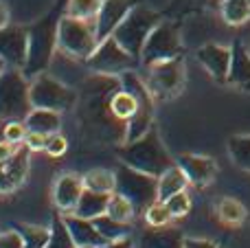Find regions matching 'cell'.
<instances>
[{"instance_id": "9a60e30c", "label": "cell", "mask_w": 250, "mask_h": 248, "mask_svg": "<svg viewBox=\"0 0 250 248\" xmlns=\"http://www.w3.org/2000/svg\"><path fill=\"white\" fill-rule=\"evenodd\" d=\"M176 163L180 165V169L187 174L189 185H193V187H207V185L213 183V178H215V174H217L215 161H213V158H208V156L182 154Z\"/></svg>"}, {"instance_id": "ffe728a7", "label": "cell", "mask_w": 250, "mask_h": 248, "mask_svg": "<svg viewBox=\"0 0 250 248\" xmlns=\"http://www.w3.org/2000/svg\"><path fill=\"white\" fill-rule=\"evenodd\" d=\"M24 125L33 134L51 136L55 132H60V112L46 108H33L29 112V117L24 119Z\"/></svg>"}, {"instance_id": "b9f144b4", "label": "cell", "mask_w": 250, "mask_h": 248, "mask_svg": "<svg viewBox=\"0 0 250 248\" xmlns=\"http://www.w3.org/2000/svg\"><path fill=\"white\" fill-rule=\"evenodd\" d=\"M2 26H9V9L4 2H0V29Z\"/></svg>"}, {"instance_id": "4dcf8cb0", "label": "cell", "mask_w": 250, "mask_h": 248, "mask_svg": "<svg viewBox=\"0 0 250 248\" xmlns=\"http://www.w3.org/2000/svg\"><path fill=\"white\" fill-rule=\"evenodd\" d=\"M108 215H112L114 220H119V222H127L136 215V209H134V205L127 200L125 196L121 193H110V202H108V211H105Z\"/></svg>"}, {"instance_id": "3957f363", "label": "cell", "mask_w": 250, "mask_h": 248, "mask_svg": "<svg viewBox=\"0 0 250 248\" xmlns=\"http://www.w3.org/2000/svg\"><path fill=\"white\" fill-rule=\"evenodd\" d=\"M119 156L125 165L134 167L138 171H145L151 176H163L169 167L176 165V161H171L167 147H165L163 139H160V132L156 127V123L136 141H129L123 143L119 149Z\"/></svg>"}, {"instance_id": "7a4b0ae2", "label": "cell", "mask_w": 250, "mask_h": 248, "mask_svg": "<svg viewBox=\"0 0 250 248\" xmlns=\"http://www.w3.org/2000/svg\"><path fill=\"white\" fill-rule=\"evenodd\" d=\"M68 0H57L48 13H44L40 20L26 26L29 35V51H26V62L22 66V73L26 77H35L40 73H46L53 55L57 48V35H60V22L66 16Z\"/></svg>"}, {"instance_id": "4316f807", "label": "cell", "mask_w": 250, "mask_h": 248, "mask_svg": "<svg viewBox=\"0 0 250 248\" xmlns=\"http://www.w3.org/2000/svg\"><path fill=\"white\" fill-rule=\"evenodd\" d=\"M92 222H95V227L99 228V233L108 242H117V240H123V237L129 235V224L127 222H119V220H114L112 215H108V213L95 218Z\"/></svg>"}, {"instance_id": "52a82bcc", "label": "cell", "mask_w": 250, "mask_h": 248, "mask_svg": "<svg viewBox=\"0 0 250 248\" xmlns=\"http://www.w3.org/2000/svg\"><path fill=\"white\" fill-rule=\"evenodd\" d=\"M160 22L158 13H154L151 9L136 4V7L129 11V16L119 24V29L114 31L112 38L125 48L127 53H132L134 57L141 60L143 46H145L149 33L156 29V24Z\"/></svg>"}, {"instance_id": "836d02e7", "label": "cell", "mask_w": 250, "mask_h": 248, "mask_svg": "<svg viewBox=\"0 0 250 248\" xmlns=\"http://www.w3.org/2000/svg\"><path fill=\"white\" fill-rule=\"evenodd\" d=\"M165 205H167V211L171 213V218H182L191 211V198L187 191H180L176 196H171L169 200H165Z\"/></svg>"}, {"instance_id": "4fadbf2b", "label": "cell", "mask_w": 250, "mask_h": 248, "mask_svg": "<svg viewBox=\"0 0 250 248\" xmlns=\"http://www.w3.org/2000/svg\"><path fill=\"white\" fill-rule=\"evenodd\" d=\"M26 51H29V35L22 26H2L0 29V57L9 66L22 68L26 62Z\"/></svg>"}, {"instance_id": "ab89813d", "label": "cell", "mask_w": 250, "mask_h": 248, "mask_svg": "<svg viewBox=\"0 0 250 248\" xmlns=\"http://www.w3.org/2000/svg\"><path fill=\"white\" fill-rule=\"evenodd\" d=\"M16 145L13 143H9V141H4V143H0V163H4V161H9V158L16 154Z\"/></svg>"}, {"instance_id": "d6a6232c", "label": "cell", "mask_w": 250, "mask_h": 248, "mask_svg": "<svg viewBox=\"0 0 250 248\" xmlns=\"http://www.w3.org/2000/svg\"><path fill=\"white\" fill-rule=\"evenodd\" d=\"M143 215H145L147 224H149V227H154V228L167 227V224L173 220V218H171V213L167 211V205H165V202H160V200H156L154 205H151Z\"/></svg>"}, {"instance_id": "8992f818", "label": "cell", "mask_w": 250, "mask_h": 248, "mask_svg": "<svg viewBox=\"0 0 250 248\" xmlns=\"http://www.w3.org/2000/svg\"><path fill=\"white\" fill-rule=\"evenodd\" d=\"M97 46H99V40H97L95 20H79L73 16L62 18L60 35H57V48L62 53L86 62L95 53Z\"/></svg>"}, {"instance_id": "484cf974", "label": "cell", "mask_w": 250, "mask_h": 248, "mask_svg": "<svg viewBox=\"0 0 250 248\" xmlns=\"http://www.w3.org/2000/svg\"><path fill=\"white\" fill-rule=\"evenodd\" d=\"M230 161L244 171H250V134H237L229 139Z\"/></svg>"}, {"instance_id": "ba28073f", "label": "cell", "mask_w": 250, "mask_h": 248, "mask_svg": "<svg viewBox=\"0 0 250 248\" xmlns=\"http://www.w3.org/2000/svg\"><path fill=\"white\" fill-rule=\"evenodd\" d=\"M31 103L33 108H46V110H68L77 105V92L62 83L48 73H40L31 82Z\"/></svg>"}, {"instance_id": "f1b7e54d", "label": "cell", "mask_w": 250, "mask_h": 248, "mask_svg": "<svg viewBox=\"0 0 250 248\" xmlns=\"http://www.w3.org/2000/svg\"><path fill=\"white\" fill-rule=\"evenodd\" d=\"M222 16L233 26L244 24L250 20V0H222Z\"/></svg>"}, {"instance_id": "7c38bea8", "label": "cell", "mask_w": 250, "mask_h": 248, "mask_svg": "<svg viewBox=\"0 0 250 248\" xmlns=\"http://www.w3.org/2000/svg\"><path fill=\"white\" fill-rule=\"evenodd\" d=\"M134 7H136V0H104L99 13L95 18L97 40L104 42V40L112 38L114 31L119 29V24L129 16V11Z\"/></svg>"}, {"instance_id": "d4e9b609", "label": "cell", "mask_w": 250, "mask_h": 248, "mask_svg": "<svg viewBox=\"0 0 250 248\" xmlns=\"http://www.w3.org/2000/svg\"><path fill=\"white\" fill-rule=\"evenodd\" d=\"M83 187L90 189V191L114 193V189H117V176L110 169H90L83 176Z\"/></svg>"}, {"instance_id": "83f0119b", "label": "cell", "mask_w": 250, "mask_h": 248, "mask_svg": "<svg viewBox=\"0 0 250 248\" xmlns=\"http://www.w3.org/2000/svg\"><path fill=\"white\" fill-rule=\"evenodd\" d=\"M217 218L224 224L239 227V224L246 220V209H244V205L237 202L235 198H222V200L217 202Z\"/></svg>"}, {"instance_id": "277c9868", "label": "cell", "mask_w": 250, "mask_h": 248, "mask_svg": "<svg viewBox=\"0 0 250 248\" xmlns=\"http://www.w3.org/2000/svg\"><path fill=\"white\" fill-rule=\"evenodd\" d=\"M33 110L31 103V83L22 68L7 66L0 75V119L4 121H24Z\"/></svg>"}, {"instance_id": "cb8c5ba5", "label": "cell", "mask_w": 250, "mask_h": 248, "mask_svg": "<svg viewBox=\"0 0 250 248\" xmlns=\"http://www.w3.org/2000/svg\"><path fill=\"white\" fill-rule=\"evenodd\" d=\"M110 108H112V112L117 114L121 121L127 123L129 119L136 114L138 110V99L132 95L129 90H125V88L121 86L117 92L112 95V99H110Z\"/></svg>"}, {"instance_id": "5b68a950", "label": "cell", "mask_w": 250, "mask_h": 248, "mask_svg": "<svg viewBox=\"0 0 250 248\" xmlns=\"http://www.w3.org/2000/svg\"><path fill=\"white\" fill-rule=\"evenodd\" d=\"M117 176V189L114 191L125 196L134 205L136 213H145L156 200H158V178L145 171H138L134 167L121 165L114 169Z\"/></svg>"}, {"instance_id": "9c48e42d", "label": "cell", "mask_w": 250, "mask_h": 248, "mask_svg": "<svg viewBox=\"0 0 250 248\" xmlns=\"http://www.w3.org/2000/svg\"><path fill=\"white\" fill-rule=\"evenodd\" d=\"M138 64H141V60L125 51L114 38L99 42L95 53L86 60V66L92 73L114 75V77H121V75L129 73V70H136Z\"/></svg>"}, {"instance_id": "d590c367", "label": "cell", "mask_w": 250, "mask_h": 248, "mask_svg": "<svg viewBox=\"0 0 250 248\" xmlns=\"http://www.w3.org/2000/svg\"><path fill=\"white\" fill-rule=\"evenodd\" d=\"M66 149H68V141H66V136H62L60 132H55V134L46 136V145H44V152L48 154V156H62V154H66Z\"/></svg>"}, {"instance_id": "60d3db41", "label": "cell", "mask_w": 250, "mask_h": 248, "mask_svg": "<svg viewBox=\"0 0 250 248\" xmlns=\"http://www.w3.org/2000/svg\"><path fill=\"white\" fill-rule=\"evenodd\" d=\"M104 248H134V246L127 237H123V240H117V242H108Z\"/></svg>"}, {"instance_id": "d6986e66", "label": "cell", "mask_w": 250, "mask_h": 248, "mask_svg": "<svg viewBox=\"0 0 250 248\" xmlns=\"http://www.w3.org/2000/svg\"><path fill=\"white\" fill-rule=\"evenodd\" d=\"M233 86L250 90V51L242 46V42L233 44V60H230V70H229V82Z\"/></svg>"}, {"instance_id": "e0dca14e", "label": "cell", "mask_w": 250, "mask_h": 248, "mask_svg": "<svg viewBox=\"0 0 250 248\" xmlns=\"http://www.w3.org/2000/svg\"><path fill=\"white\" fill-rule=\"evenodd\" d=\"M64 220H66V227H68L77 248H104L108 244V240L99 233V228L95 227L92 220L79 218V215H75V213L64 215Z\"/></svg>"}, {"instance_id": "2e32d148", "label": "cell", "mask_w": 250, "mask_h": 248, "mask_svg": "<svg viewBox=\"0 0 250 248\" xmlns=\"http://www.w3.org/2000/svg\"><path fill=\"white\" fill-rule=\"evenodd\" d=\"M83 176L77 174H64L57 178L55 187H53V200H55L57 209L64 215L73 213L75 207H77L79 198L83 193Z\"/></svg>"}, {"instance_id": "ac0fdd59", "label": "cell", "mask_w": 250, "mask_h": 248, "mask_svg": "<svg viewBox=\"0 0 250 248\" xmlns=\"http://www.w3.org/2000/svg\"><path fill=\"white\" fill-rule=\"evenodd\" d=\"M26 154H29V147L24 143L16 149L9 161L0 163V191L9 193L18 187V185L24 180L26 169H29V163H26Z\"/></svg>"}, {"instance_id": "8d00e7d4", "label": "cell", "mask_w": 250, "mask_h": 248, "mask_svg": "<svg viewBox=\"0 0 250 248\" xmlns=\"http://www.w3.org/2000/svg\"><path fill=\"white\" fill-rule=\"evenodd\" d=\"M0 248H24V237L18 231H4L0 233Z\"/></svg>"}, {"instance_id": "f35d334b", "label": "cell", "mask_w": 250, "mask_h": 248, "mask_svg": "<svg viewBox=\"0 0 250 248\" xmlns=\"http://www.w3.org/2000/svg\"><path fill=\"white\" fill-rule=\"evenodd\" d=\"M185 248H220L215 242L208 240H200V237H187L185 240Z\"/></svg>"}, {"instance_id": "74e56055", "label": "cell", "mask_w": 250, "mask_h": 248, "mask_svg": "<svg viewBox=\"0 0 250 248\" xmlns=\"http://www.w3.org/2000/svg\"><path fill=\"white\" fill-rule=\"evenodd\" d=\"M24 145L31 149V152H35V149H44V145H46V136H42V134H33V132H29V134H26Z\"/></svg>"}, {"instance_id": "44dd1931", "label": "cell", "mask_w": 250, "mask_h": 248, "mask_svg": "<svg viewBox=\"0 0 250 248\" xmlns=\"http://www.w3.org/2000/svg\"><path fill=\"white\" fill-rule=\"evenodd\" d=\"M108 202H110V193H101V191H90V189H83L82 198H79L77 207H75L73 213L79 218L86 220H95L99 215H104L108 211Z\"/></svg>"}, {"instance_id": "6da1fadb", "label": "cell", "mask_w": 250, "mask_h": 248, "mask_svg": "<svg viewBox=\"0 0 250 248\" xmlns=\"http://www.w3.org/2000/svg\"><path fill=\"white\" fill-rule=\"evenodd\" d=\"M121 88V77L95 73L83 79L77 92V119L82 130L101 143H125L127 123L121 121L110 108L112 95Z\"/></svg>"}, {"instance_id": "30bf717a", "label": "cell", "mask_w": 250, "mask_h": 248, "mask_svg": "<svg viewBox=\"0 0 250 248\" xmlns=\"http://www.w3.org/2000/svg\"><path fill=\"white\" fill-rule=\"evenodd\" d=\"M180 53H182V42H180L178 26L171 24V22H158L156 29L147 38L145 46H143L141 64L147 68V66L158 64V62L180 57Z\"/></svg>"}, {"instance_id": "f546056e", "label": "cell", "mask_w": 250, "mask_h": 248, "mask_svg": "<svg viewBox=\"0 0 250 248\" xmlns=\"http://www.w3.org/2000/svg\"><path fill=\"white\" fill-rule=\"evenodd\" d=\"M46 248H77L68 227H66V220L62 218V215H53L51 237H48Z\"/></svg>"}, {"instance_id": "7402d4cb", "label": "cell", "mask_w": 250, "mask_h": 248, "mask_svg": "<svg viewBox=\"0 0 250 248\" xmlns=\"http://www.w3.org/2000/svg\"><path fill=\"white\" fill-rule=\"evenodd\" d=\"M138 248H185V237L176 228L151 227V231H147L141 237V246Z\"/></svg>"}, {"instance_id": "8fae6325", "label": "cell", "mask_w": 250, "mask_h": 248, "mask_svg": "<svg viewBox=\"0 0 250 248\" xmlns=\"http://www.w3.org/2000/svg\"><path fill=\"white\" fill-rule=\"evenodd\" d=\"M147 88L154 95V99H171L182 90L185 83V68H182V60L173 57L167 62H158V64L147 66Z\"/></svg>"}, {"instance_id": "603a6c76", "label": "cell", "mask_w": 250, "mask_h": 248, "mask_svg": "<svg viewBox=\"0 0 250 248\" xmlns=\"http://www.w3.org/2000/svg\"><path fill=\"white\" fill-rule=\"evenodd\" d=\"M187 185H189V178H187V174L180 169V165L176 163V165L169 167L163 176H158V200L160 202L169 200L171 196L185 191Z\"/></svg>"}, {"instance_id": "1f68e13d", "label": "cell", "mask_w": 250, "mask_h": 248, "mask_svg": "<svg viewBox=\"0 0 250 248\" xmlns=\"http://www.w3.org/2000/svg\"><path fill=\"white\" fill-rule=\"evenodd\" d=\"M104 0H68L66 16L79 18V20H95Z\"/></svg>"}, {"instance_id": "e575fe53", "label": "cell", "mask_w": 250, "mask_h": 248, "mask_svg": "<svg viewBox=\"0 0 250 248\" xmlns=\"http://www.w3.org/2000/svg\"><path fill=\"white\" fill-rule=\"evenodd\" d=\"M26 134H29V130H26L24 121H7V125H4V141H9V143L13 145H20L26 141Z\"/></svg>"}, {"instance_id": "7bdbcfd3", "label": "cell", "mask_w": 250, "mask_h": 248, "mask_svg": "<svg viewBox=\"0 0 250 248\" xmlns=\"http://www.w3.org/2000/svg\"><path fill=\"white\" fill-rule=\"evenodd\" d=\"M7 66H9V64H7V62H4V60H2V57H0V75H2V73H4V68H7Z\"/></svg>"}, {"instance_id": "5bb4252c", "label": "cell", "mask_w": 250, "mask_h": 248, "mask_svg": "<svg viewBox=\"0 0 250 248\" xmlns=\"http://www.w3.org/2000/svg\"><path fill=\"white\" fill-rule=\"evenodd\" d=\"M198 62L208 70L215 82L226 83L229 82V70H230V60H233V48L220 46V44H204L198 48Z\"/></svg>"}]
</instances>
